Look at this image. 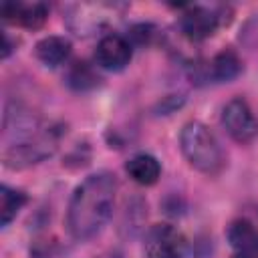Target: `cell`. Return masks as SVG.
Segmentation results:
<instances>
[{
  "label": "cell",
  "mask_w": 258,
  "mask_h": 258,
  "mask_svg": "<svg viewBox=\"0 0 258 258\" xmlns=\"http://www.w3.org/2000/svg\"><path fill=\"white\" fill-rule=\"evenodd\" d=\"M117 181L109 171L89 175L73 194L67 212V228L75 240H89L101 232L113 212Z\"/></svg>",
  "instance_id": "6da1fadb"
},
{
  "label": "cell",
  "mask_w": 258,
  "mask_h": 258,
  "mask_svg": "<svg viewBox=\"0 0 258 258\" xmlns=\"http://www.w3.org/2000/svg\"><path fill=\"white\" fill-rule=\"evenodd\" d=\"M179 145L189 161L191 167H196L202 173L216 175L222 171L226 157L224 151L216 139V135L200 121H189L183 125L181 135H179Z\"/></svg>",
  "instance_id": "7a4b0ae2"
},
{
  "label": "cell",
  "mask_w": 258,
  "mask_h": 258,
  "mask_svg": "<svg viewBox=\"0 0 258 258\" xmlns=\"http://www.w3.org/2000/svg\"><path fill=\"white\" fill-rule=\"evenodd\" d=\"M52 149H54L52 131H38L36 135L10 145L4 151V161L10 167H24V165L42 161L52 153Z\"/></svg>",
  "instance_id": "3957f363"
},
{
  "label": "cell",
  "mask_w": 258,
  "mask_h": 258,
  "mask_svg": "<svg viewBox=\"0 0 258 258\" xmlns=\"http://www.w3.org/2000/svg\"><path fill=\"white\" fill-rule=\"evenodd\" d=\"M222 123L232 139L238 143H248L258 133V123L244 99H232L222 111Z\"/></svg>",
  "instance_id": "277c9868"
},
{
  "label": "cell",
  "mask_w": 258,
  "mask_h": 258,
  "mask_svg": "<svg viewBox=\"0 0 258 258\" xmlns=\"http://www.w3.org/2000/svg\"><path fill=\"white\" fill-rule=\"evenodd\" d=\"M181 250V234L167 224L153 226L145 238V258H179Z\"/></svg>",
  "instance_id": "5b68a950"
},
{
  "label": "cell",
  "mask_w": 258,
  "mask_h": 258,
  "mask_svg": "<svg viewBox=\"0 0 258 258\" xmlns=\"http://www.w3.org/2000/svg\"><path fill=\"white\" fill-rule=\"evenodd\" d=\"M95 58L97 64L107 71H121L131 60V44L121 34H107L99 40Z\"/></svg>",
  "instance_id": "8992f818"
},
{
  "label": "cell",
  "mask_w": 258,
  "mask_h": 258,
  "mask_svg": "<svg viewBox=\"0 0 258 258\" xmlns=\"http://www.w3.org/2000/svg\"><path fill=\"white\" fill-rule=\"evenodd\" d=\"M218 22L220 18L210 8L189 6L179 18V28L189 40H204L216 32Z\"/></svg>",
  "instance_id": "52a82bcc"
},
{
  "label": "cell",
  "mask_w": 258,
  "mask_h": 258,
  "mask_svg": "<svg viewBox=\"0 0 258 258\" xmlns=\"http://www.w3.org/2000/svg\"><path fill=\"white\" fill-rule=\"evenodd\" d=\"M0 14L4 20L18 22L26 28H38L46 20V6L40 2L34 4H20V2H2Z\"/></svg>",
  "instance_id": "ba28073f"
},
{
  "label": "cell",
  "mask_w": 258,
  "mask_h": 258,
  "mask_svg": "<svg viewBox=\"0 0 258 258\" xmlns=\"http://www.w3.org/2000/svg\"><path fill=\"white\" fill-rule=\"evenodd\" d=\"M228 240L232 248L242 254H256L258 252V228L248 220H236L228 228Z\"/></svg>",
  "instance_id": "9c48e42d"
},
{
  "label": "cell",
  "mask_w": 258,
  "mask_h": 258,
  "mask_svg": "<svg viewBox=\"0 0 258 258\" xmlns=\"http://www.w3.org/2000/svg\"><path fill=\"white\" fill-rule=\"evenodd\" d=\"M127 173L131 175L133 181L141 183V185H151L159 179L161 175V165L159 161L153 157V155H147V153H139L135 157H131L125 165Z\"/></svg>",
  "instance_id": "30bf717a"
},
{
  "label": "cell",
  "mask_w": 258,
  "mask_h": 258,
  "mask_svg": "<svg viewBox=\"0 0 258 258\" xmlns=\"http://www.w3.org/2000/svg\"><path fill=\"white\" fill-rule=\"evenodd\" d=\"M71 54V42L64 36H46L36 44V56L46 67L62 64Z\"/></svg>",
  "instance_id": "8fae6325"
},
{
  "label": "cell",
  "mask_w": 258,
  "mask_h": 258,
  "mask_svg": "<svg viewBox=\"0 0 258 258\" xmlns=\"http://www.w3.org/2000/svg\"><path fill=\"white\" fill-rule=\"evenodd\" d=\"M210 69H212V77L216 81L224 83V81H232V79H236L240 75L242 62H240V58H238V54L234 50H222V52H218L214 56Z\"/></svg>",
  "instance_id": "7c38bea8"
},
{
  "label": "cell",
  "mask_w": 258,
  "mask_h": 258,
  "mask_svg": "<svg viewBox=\"0 0 258 258\" xmlns=\"http://www.w3.org/2000/svg\"><path fill=\"white\" fill-rule=\"evenodd\" d=\"M24 202H26V196L22 191L2 185L0 187V224L8 226L12 218L18 214V210L24 206Z\"/></svg>",
  "instance_id": "4fadbf2b"
},
{
  "label": "cell",
  "mask_w": 258,
  "mask_h": 258,
  "mask_svg": "<svg viewBox=\"0 0 258 258\" xmlns=\"http://www.w3.org/2000/svg\"><path fill=\"white\" fill-rule=\"evenodd\" d=\"M67 83L77 89V91H85V89H91L99 83V77L93 73V69L87 64V62H75L69 73H67Z\"/></svg>",
  "instance_id": "5bb4252c"
},
{
  "label": "cell",
  "mask_w": 258,
  "mask_h": 258,
  "mask_svg": "<svg viewBox=\"0 0 258 258\" xmlns=\"http://www.w3.org/2000/svg\"><path fill=\"white\" fill-rule=\"evenodd\" d=\"M95 258H121V254H119V252L109 250V252H103V254H99V256H95Z\"/></svg>",
  "instance_id": "9a60e30c"
},
{
  "label": "cell",
  "mask_w": 258,
  "mask_h": 258,
  "mask_svg": "<svg viewBox=\"0 0 258 258\" xmlns=\"http://www.w3.org/2000/svg\"><path fill=\"white\" fill-rule=\"evenodd\" d=\"M232 258H258V256H256V254H242V252H240V254H236V256H232Z\"/></svg>",
  "instance_id": "2e32d148"
}]
</instances>
